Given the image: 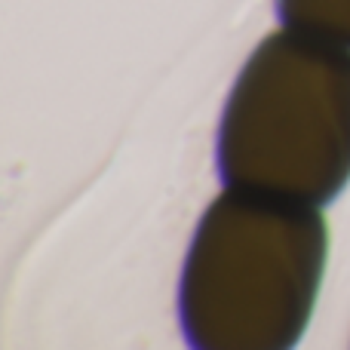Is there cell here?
Wrapping results in <instances>:
<instances>
[{"label":"cell","mask_w":350,"mask_h":350,"mask_svg":"<svg viewBox=\"0 0 350 350\" xmlns=\"http://www.w3.org/2000/svg\"><path fill=\"white\" fill-rule=\"evenodd\" d=\"M329 255L317 206L228 187L185 258L178 320L200 350H286L301 341Z\"/></svg>","instance_id":"cell-1"},{"label":"cell","mask_w":350,"mask_h":350,"mask_svg":"<svg viewBox=\"0 0 350 350\" xmlns=\"http://www.w3.org/2000/svg\"><path fill=\"white\" fill-rule=\"evenodd\" d=\"M224 187L326 206L350 181V49L273 31L246 59L221 111Z\"/></svg>","instance_id":"cell-2"},{"label":"cell","mask_w":350,"mask_h":350,"mask_svg":"<svg viewBox=\"0 0 350 350\" xmlns=\"http://www.w3.org/2000/svg\"><path fill=\"white\" fill-rule=\"evenodd\" d=\"M283 28L350 49V0H277Z\"/></svg>","instance_id":"cell-3"}]
</instances>
